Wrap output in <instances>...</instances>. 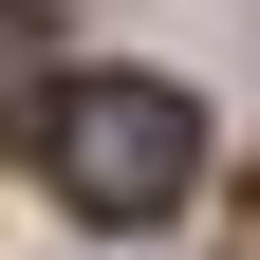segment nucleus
<instances>
[{
    "instance_id": "f257e3e1",
    "label": "nucleus",
    "mask_w": 260,
    "mask_h": 260,
    "mask_svg": "<svg viewBox=\"0 0 260 260\" xmlns=\"http://www.w3.org/2000/svg\"><path fill=\"white\" fill-rule=\"evenodd\" d=\"M186 186H205V93H168V75H75L56 93V205L75 223H168Z\"/></svg>"
},
{
    "instance_id": "f03ea898",
    "label": "nucleus",
    "mask_w": 260,
    "mask_h": 260,
    "mask_svg": "<svg viewBox=\"0 0 260 260\" xmlns=\"http://www.w3.org/2000/svg\"><path fill=\"white\" fill-rule=\"evenodd\" d=\"M56 93H75V75H56V19L0 0V149H56Z\"/></svg>"
}]
</instances>
